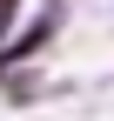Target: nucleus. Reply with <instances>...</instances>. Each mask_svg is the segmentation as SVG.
Listing matches in <instances>:
<instances>
[{
    "label": "nucleus",
    "instance_id": "obj_1",
    "mask_svg": "<svg viewBox=\"0 0 114 121\" xmlns=\"http://www.w3.org/2000/svg\"><path fill=\"white\" fill-rule=\"evenodd\" d=\"M13 7H20V0H0V34L13 27Z\"/></svg>",
    "mask_w": 114,
    "mask_h": 121
}]
</instances>
